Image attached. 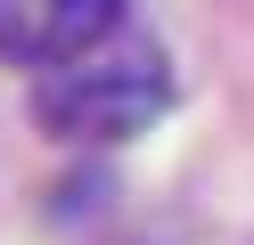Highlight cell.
Here are the masks:
<instances>
[{"label": "cell", "instance_id": "7a4b0ae2", "mask_svg": "<svg viewBox=\"0 0 254 245\" xmlns=\"http://www.w3.org/2000/svg\"><path fill=\"white\" fill-rule=\"evenodd\" d=\"M123 0H0V57L8 65H66L107 41Z\"/></svg>", "mask_w": 254, "mask_h": 245}, {"label": "cell", "instance_id": "6da1fadb", "mask_svg": "<svg viewBox=\"0 0 254 245\" xmlns=\"http://www.w3.org/2000/svg\"><path fill=\"white\" fill-rule=\"evenodd\" d=\"M172 74H164V49L139 41V33H107L90 41L82 57L50 65L33 90V114L50 139H131L164 114Z\"/></svg>", "mask_w": 254, "mask_h": 245}]
</instances>
